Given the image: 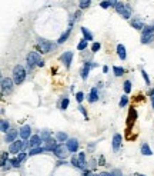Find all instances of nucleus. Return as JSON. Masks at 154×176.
Listing matches in <instances>:
<instances>
[{
  "mask_svg": "<svg viewBox=\"0 0 154 176\" xmlns=\"http://www.w3.org/2000/svg\"><path fill=\"white\" fill-rule=\"evenodd\" d=\"M38 67H43V66H44V60H43V59H41V60H40V62H38Z\"/></svg>",
  "mask_w": 154,
  "mask_h": 176,
  "instance_id": "47",
  "label": "nucleus"
},
{
  "mask_svg": "<svg viewBox=\"0 0 154 176\" xmlns=\"http://www.w3.org/2000/svg\"><path fill=\"white\" fill-rule=\"evenodd\" d=\"M16 85L14 80L10 78H3L1 79V93L3 95H9L13 92V86Z\"/></svg>",
  "mask_w": 154,
  "mask_h": 176,
  "instance_id": "4",
  "label": "nucleus"
},
{
  "mask_svg": "<svg viewBox=\"0 0 154 176\" xmlns=\"http://www.w3.org/2000/svg\"><path fill=\"white\" fill-rule=\"evenodd\" d=\"M0 131L3 132V133H7V132L10 131V123H9V120L3 119V120L0 122Z\"/></svg>",
  "mask_w": 154,
  "mask_h": 176,
  "instance_id": "23",
  "label": "nucleus"
},
{
  "mask_svg": "<svg viewBox=\"0 0 154 176\" xmlns=\"http://www.w3.org/2000/svg\"><path fill=\"white\" fill-rule=\"evenodd\" d=\"M7 160H9V153L3 150V152H1V159H0V163H1V168H4V166H6Z\"/></svg>",
  "mask_w": 154,
  "mask_h": 176,
  "instance_id": "30",
  "label": "nucleus"
},
{
  "mask_svg": "<svg viewBox=\"0 0 154 176\" xmlns=\"http://www.w3.org/2000/svg\"><path fill=\"white\" fill-rule=\"evenodd\" d=\"M70 33H71V27H69V29H67V30H66V32H64L63 34H61V36L58 37V40H57V43H58V45H61V43H64V42L67 40V37L70 36Z\"/></svg>",
  "mask_w": 154,
  "mask_h": 176,
  "instance_id": "25",
  "label": "nucleus"
},
{
  "mask_svg": "<svg viewBox=\"0 0 154 176\" xmlns=\"http://www.w3.org/2000/svg\"><path fill=\"white\" fill-rule=\"evenodd\" d=\"M110 176H123V173H121V170L120 169H114V170L110 172Z\"/></svg>",
  "mask_w": 154,
  "mask_h": 176,
  "instance_id": "44",
  "label": "nucleus"
},
{
  "mask_svg": "<svg viewBox=\"0 0 154 176\" xmlns=\"http://www.w3.org/2000/svg\"><path fill=\"white\" fill-rule=\"evenodd\" d=\"M151 103H153V107H154V96L151 98Z\"/></svg>",
  "mask_w": 154,
  "mask_h": 176,
  "instance_id": "51",
  "label": "nucleus"
},
{
  "mask_svg": "<svg viewBox=\"0 0 154 176\" xmlns=\"http://www.w3.org/2000/svg\"><path fill=\"white\" fill-rule=\"evenodd\" d=\"M56 139H57L58 143H63V142H67V140H69V136H67V133H64V132H58V133H56Z\"/></svg>",
  "mask_w": 154,
  "mask_h": 176,
  "instance_id": "24",
  "label": "nucleus"
},
{
  "mask_svg": "<svg viewBox=\"0 0 154 176\" xmlns=\"http://www.w3.org/2000/svg\"><path fill=\"white\" fill-rule=\"evenodd\" d=\"M134 176H146V175H141V173H135Z\"/></svg>",
  "mask_w": 154,
  "mask_h": 176,
  "instance_id": "50",
  "label": "nucleus"
},
{
  "mask_svg": "<svg viewBox=\"0 0 154 176\" xmlns=\"http://www.w3.org/2000/svg\"><path fill=\"white\" fill-rule=\"evenodd\" d=\"M87 45H89V40H86V39H83L78 45H77V50H84V49H87Z\"/></svg>",
  "mask_w": 154,
  "mask_h": 176,
  "instance_id": "34",
  "label": "nucleus"
},
{
  "mask_svg": "<svg viewBox=\"0 0 154 176\" xmlns=\"http://www.w3.org/2000/svg\"><path fill=\"white\" fill-rule=\"evenodd\" d=\"M91 4V0H78V9L84 10V9H89Z\"/></svg>",
  "mask_w": 154,
  "mask_h": 176,
  "instance_id": "27",
  "label": "nucleus"
},
{
  "mask_svg": "<svg viewBox=\"0 0 154 176\" xmlns=\"http://www.w3.org/2000/svg\"><path fill=\"white\" fill-rule=\"evenodd\" d=\"M103 72L107 73V72H109V67H107V66H104V67H103Z\"/></svg>",
  "mask_w": 154,
  "mask_h": 176,
  "instance_id": "49",
  "label": "nucleus"
},
{
  "mask_svg": "<svg viewBox=\"0 0 154 176\" xmlns=\"http://www.w3.org/2000/svg\"><path fill=\"white\" fill-rule=\"evenodd\" d=\"M27 156H29V153H26L24 150H23V152H20V153H19V155H17L16 157H17V160H19L20 163H21V162H23V160H24V159H26Z\"/></svg>",
  "mask_w": 154,
  "mask_h": 176,
  "instance_id": "38",
  "label": "nucleus"
},
{
  "mask_svg": "<svg viewBox=\"0 0 154 176\" xmlns=\"http://www.w3.org/2000/svg\"><path fill=\"white\" fill-rule=\"evenodd\" d=\"M60 62H63L64 63V66L69 69L70 67V65H71V62H73V52H64L61 56H60Z\"/></svg>",
  "mask_w": 154,
  "mask_h": 176,
  "instance_id": "10",
  "label": "nucleus"
},
{
  "mask_svg": "<svg viewBox=\"0 0 154 176\" xmlns=\"http://www.w3.org/2000/svg\"><path fill=\"white\" fill-rule=\"evenodd\" d=\"M40 60H41V57H40L38 52H30L27 54V70H29V72L33 70V67L37 66Z\"/></svg>",
  "mask_w": 154,
  "mask_h": 176,
  "instance_id": "2",
  "label": "nucleus"
},
{
  "mask_svg": "<svg viewBox=\"0 0 154 176\" xmlns=\"http://www.w3.org/2000/svg\"><path fill=\"white\" fill-rule=\"evenodd\" d=\"M109 1H110V4H111V6H113V7H114L115 4H117V3H118L117 0H109Z\"/></svg>",
  "mask_w": 154,
  "mask_h": 176,
  "instance_id": "46",
  "label": "nucleus"
},
{
  "mask_svg": "<svg viewBox=\"0 0 154 176\" xmlns=\"http://www.w3.org/2000/svg\"><path fill=\"white\" fill-rule=\"evenodd\" d=\"M19 136V132L14 131V129H10V131L6 133V136H4V142L6 143H13L14 140H17L16 137Z\"/></svg>",
  "mask_w": 154,
  "mask_h": 176,
  "instance_id": "13",
  "label": "nucleus"
},
{
  "mask_svg": "<svg viewBox=\"0 0 154 176\" xmlns=\"http://www.w3.org/2000/svg\"><path fill=\"white\" fill-rule=\"evenodd\" d=\"M110 6H111V4H110L109 0H103V1H100V7H101V9H109Z\"/></svg>",
  "mask_w": 154,
  "mask_h": 176,
  "instance_id": "43",
  "label": "nucleus"
},
{
  "mask_svg": "<svg viewBox=\"0 0 154 176\" xmlns=\"http://www.w3.org/2000/svg\"><path fill=\"white\" fill-rule=\"evenodd\" d=\"M130 25L134 27L135 30H143L144 29V20L137 16V17H133V19L130 20Z\"/></svg>",
  "mask_w": 154,
  "mask_h": 176,
  "instance_id": "12",
  "label": "nucleus"
},
{
  "mask_svg": "<svg viewBox=\"0 0 154 176\" xmlns=\"http://www.w3.org/2000/svg\"><path fill=\"white\" fill-rule=\"evenodd\" d=\"M148 96H150V98H153V96H154V89H151V90H150V93H148Z\"/></svg>",
  "mask_w": 154,
  "mask_h": 176,
  "instance_id": "48",
  "label": "nucleus"
},
{
  "mask_svg": "<svg viewBox=\"0 0 154 176\" xmlns=\"http://www.w3.org/2000/svg\"><path fill=\"white\" fill-rule=\"evenodd\" d=\"M141 33H143V34H151V33H154V23L148 25V26H144V29L141 30Z\"/></svg>",
  "mask_w": 154,
  "mask_h": 176,
  "instance_id": "29",
  "label": "nucleus"
},
{
  "mask_svg": "<svg viewBox=\"0 0 154 176\" xmlns=\"http://www.w3.org/2000/svg\"><path fill=\"white\" fill-rule=\"evenodd\" d=\"M70 163L74 166V168H78V169H83V166H81V163H80V159H78V156H76V153L71 156V160Z\"/></svg>",
  "mask_w": 154,
  "mask_h": 176,
  "instance_id": "26",
  "label": "nucleus"
},
{
  "mask_svg": "<svg viewBox=\"0 0 154 176\" xmlns=\"http://www.w3.org/2000/svg\"><path fill=\"white\" fill-rule=\"evenodd\" d=\"M128 103V98L127 95H123L121 98H120V102H118V104H120V107H126Z\"/></svg>",
  "mask_w": 154,
  "mask_h": 176,
  "instance_id": "35",
  "label": "nucleus"
},
{
  "mask_svg": "<svg viewBox=\"0 0 154 176\" xmlns=\"http://www.w3.org/2000/svg\"><path fill=\"white\" fill-rule=\"evenodd\" d=\"M41 137L40 135H32V137L29 139V142H27V146L32 149V148H38V146H41Z\"/></svg>",
  "mask_w": 154,
  "mask_h": 176,
  "instance_id": "9",
  "label": "nucleus"
},
{
  "mask_svg": "<svg viewBox=\"0 0 154 176\" xmlns=\"http://www.w3.org/2000/svg\"><path fill=\"white\" fill-rule=\"evenodd\" d=\"M100 1H103V0H100Z\"/></svg>",
  "mask_w": 154,
  "mask_h": 176,
  "instance_id": "52",
  "label": "nucleus"
},
{
  "mask_svg": "<svg viewBox=\"0 0 154 176\" xmlns=\"http://www.w3.org/2000/svg\"><path fill=\"white\" fill-rule=\"evenodd\" d=\"M26 75H27V72L21 65H16L13 67V80H14L16 85H21L24 82Z\"/></svg>",
  "mask_w": 154,
  "mask_h": 176,
  "instance_id": "1",
  "label": "nucleus"
},
{
  "mask_svg": "<svg viewBox=\"0 0 154 176\" xmlns=\"http://www.w3.org/2000/svg\"><path fill=\"white\" fill-rule=\"evenodd\" d=\"M77 109H78V110L83 113L84 119H89V113H87V110H86V107H84L83 104H78V106H77Z\"/></svg>",
  "mask_w": 154,
  "mask_h": 176,
  "instance_id": "39",
  "label": "nucleus"
},
{
  "mask_svg": "<svg viewBox=\"0 0 154 176\" xmlns=\"http://www.w3.org/2000/svg\"><path fill=\"white\" fill-rule=\"evenodd\" d=\"M131 13H133V10H131V6H130V4H126V6H124V9H123V10H121V12H120L118 14H121L123 19L128 20L130 17H131Z\"/></svg>",
  "mask_w": 154,
  "mask_h": 176,
  "instance_id": "17",
  "label": "nucleus"
},
{
  "mask_svg": "<svg viewBox=\"0 0 154 176\" xmlns=\"http://www.w3.org/2000/svg\"><path fill=\"white\" fill-rule=\"evenodd\" d=\"M124 67H120V66H113V73H114V76H117V78H120V76H123L124 75Z\"/></svg>",
  "mask_w": 154,
  "mask_h": 176,
  "instance_id": "28",
  "label": "nucleus"
},
{
  "mask_svg": "<svg viewBox=\"0 0 154 176\" xmlns=\"http://www.w3.org/2000/svg\"><path fill=\"white\" fill-rule=\"evenodd\" d=\"M123 89H124V93L128 95V93L131 92V89H133V87H131V82H130V80H126V82L123 83Z\"/></svg>",
  "mask_w": 154,
  "mask_h": 176,
  "instance_id": "31",
  "label": "nucleus"
},
{
  "mask_svg": "<svg viewBox=\"0 0 154 176\" xmlns=\"http://www.w3.org/2000/svg\"><path fill=\"white\" fill-rule=\"evenodd\" d=\"M69 103H70L69 98H63L61 102H60V109H61V110H66V109L69 107Z\"/></svg>",
  "mask_w": 154,
  "mask_h": 176,
  "instance_id": "33",
  "label": "nucleus"
},
{
  "mask_svg": "<svg viewBox=\"0 0 154 176\" xmlns=\"http://www.w3.org/2000/svg\"><path fill=\"white\" fill-rule=\"evenodd\" d=\"M44 149H46V152H53V150L57 148V139H49L47 142H44Z\"/></svg>",
  "mask_w": 154,
  "mask_h": 176,
  "instance_id": "15",
  "label": "nucleus"
},
{
  "mask_svg": "<svg viewBox=\"0 0 154 176\" xmlns=\"http://www.w3.org/2000/svg\"><path fill=\"white\" fill-rule=\"evenodd\" d=\"M10 163H12L13 168H19V166H20V162L17 160V157H13L12 160H10Z\"/></svg>",
  "mask_w": 154,
  "mask_h": 176,
  "instance_id": "45",
  "label": "nucleus"
},
{
  "mask_svg": "<svg viewBox=\"0 0 154 176\" xmlns=\"http://www.w3.org/2000/svg\"><path fill=\"white\" fill-rule=\"evenodd\" d=\"M87 100H89L90 103H94L98 100V89L97 87H93L91 90H90V95L87 96Z\"/></svg>",
  "mask_w": 154,
  "mask_h": 176,
  "instance_id": "16",
  "label": "nucleus"
},
{
  "mask_svg": "<svg viewBox=\"0 0 154 176\" xmlns=\"http://www.w3.org/2000/svg\"><path fill=\"white\" fill-rule=\"evenodd\" d=\"M46 152L44 146H38V148H32V149L29 150V156H36V155H40V153H43Z\"/></svg>",
  "mask_w": 154,
  "mask_h": 176,
  "instance_id": "20",
  "label": "nucleus"
},
{
  "mask_svg": "<svg viewBox=\"0 0 154 176\" xmlns=\"http://www.w3.org/2000/svg\"><path fill=\"white\" fill-rule=\"evenodd\" d=\"M66 146H67L69 152L76 153L77 150H78V140H77V139H69V140L66 142Z\"/></svg>",
  "mask_w": 154,
  "mask_h": 176,
  "instance_id": "14",
  "label": "nucleus"
},
{
  "mask_svg": "<svg viewBox=\"0 0 154 176\" xmlns=\"http://www.w3.org/2000/svg\"><path fill=\"white\" fill-rule=\"evenodd\" d=\"M141 153H143L144 156H151V155H153V150H151V148H150V146H148V143H146V142L141 145Z\"/></svg>",
  "mask_w": 154,
  "mask_h": 176,
  "instance_id": "21",
  "label": "nucleus"
},
{
  "mask_svg": "<svg viewBox=\"0 0 154 176\" xmlns=\"http://www.w3.org/2000/svg\"><path fill=\"white\" fill-rule=\"evenodd\" d=\"M19 135H20V137H21V140H29V139L32 137V128H30L29 125L20 128Z\"/></svg>",
  "mask_w": 154,
  "mask_h": 176,
  "instance_id": "8",
  "label": "nucleus"
},
{
  "mask_svg": "<svg viewBox=\"0 0 154 176\" xmlns=\"http://www.w3.org/2000/svg\"><path fill=\"white\" fill-rule=\"evenodd\" d=\"M67 152H69V149H67V146H64V143H58L57 148L53 150V153L56 155V157H57V159H66V156H67Z\"/></svg>",
  "mask_w": 154,
  "mask_h": 176,
  "instance_id": "6",
  "label": "nucleus"
},
{
  "mask_svg": "<svg viewBox=\"0 0 154 176\" xmlns=\"http://www.w3.org/2000/svg\"><path fill=\"white\" fill-rule=\"evenodd\" d=\"M121 142H123V137L120 133H115L113 136V140H111V146H113V150L114 152H118L120 148H121Z\"/></svg>",
  "mask_w": 154,
  "mask_h": 176,
  "instance_id": "11",
  "label": "nucleus"
},
{
  "mask_svg": "<svg viewBox=\"0 0 154 176\" xmlns=\"http://www.w3.org/2000/svg\"><path fill=\"white\" fill-rule=\"evenodd\" d=\"M101 49V45H100V42H94L93 45H91V52L93 53H97L98 50Z\"/></svg>",
  "mask_w": 154,
  "mask_h": 176,
  "instance_id": "36",
  "label": "nucleus"
},
{
  "mask_svg": "<svg viewBox=\"0 0 154 176\" xmlns=\"http://www.w3.org/2000/svg\"><path fill=\"white\" fill-rule=\"evenodd\" d=\"M26 148H29L26 140H14V142L10 143V146H9V152H10V153H20V152H23Z\"/></svg>",
  "mask_w": 154,
  "mask_h": 176,
  "instance_id": "3",
  "label": "nucleus"
},
{
  "mask_svg": "<svg viewBox=\"0 0 154 176\" xmlns=\"http://www.w3.org/2000/svg\"><path fill=\"white\" fill-rule=\"evenodd\" d=\"M96 63H91V62H86L83 66V69H81V72H80V76H81V79L83 80H87V78H89V73H90V69L91 67H96Z\"/></svg>",
  "mask_w": 154,
  "mask_h": 176,
  "instance_id": "7",
  "label": "nucleus"
},
{
  "mask_svg": "<svg viewBox=\"0 0 154 176\" xmlns=\"http://www.w3.org/2000/svg\"><path fill=\"white\" fill-rule=\"evenodd\" d=\"M37 43H38V47H40V52L41 53H49L56 47V45L53 42H49V40H46V39H38Z\"/></svg>",
  "mask_w": 154,
  "mask_h": 176,
  "instance_id": "5",
  "label": "nucleus"
},
{
  "mask_svg": "<svg viewBox=\"0 0 154 176\" xmlns=\"http://www.w3.org/2000/svg\"><path fill=\"white\" fill-rule=\"evenodd\" d=\"M141 76H143V79H144V82H146V85H150L151 83V80H150V78H148V75H147V72L144 70V69H141Z\"/></svg>",
  "mask_w": 154,
  "mask_h": 176,
  "instance_id": "37",
  "label": "nucleus"
},
{
  "mask_svg": "<svg viewBox=\"0 0 154 176\" xmlns=\"http://www.w3.org/2000/svg\"><path fill=\"white\" fill-rule=\"evenodd\" d=\"M77 156H78V159H80V163H81V166H83V169H84V165H86V153H84V152H80Z\"/></svg>",
  "mask_w": 154,
  "mask_h": 176,
  "instance_id": "40",
  "label": "nucleus"
},
{
  "mask_svg": "<svg viewBox=\"0 0 154 176\" xmlns=\"http://www.w3.org/2000/svg\"><path fill=\"white\" fill-rule=\"evenodd\" d=\"M151 42H154V33H151V34H143L141 36V43L143 45H150Z\"/></svg>",
  "mask_w": 154,
  "mask_h": 176,
  "instance_id": "22",
  "label": "nucleus"
},
{
  "mask_svg": "<svg viewBox=\"0 0 154 176\" xmlns=\"http://www.w3.org/2000/svg\"><path fill=\"white\" fill-rule=\"evenodd\" d=\"M76 100L78 102V104H81V102L84 100V93L83 92H77L76 93Z\"/></svg>",
  "mask_w": 154,
  "mask_h": 176,
  "instance_id": "41",
  "label": "nucleus"
},
{
  "mask_svg": "<svg viewBox=\"0 0 154 176\" xmlns=\"http://www.w3.org/2000/svg\"><path fill=\"white\" fill-rule=\"evenodd\" d=\"M124 6H126V3H121V1H118V3H117V4L114 6L115 12H117V13H120V12L123 10V9H124Z\"/></svg>",
  "mask_w": 154,
  "mask_h": 176,
  "instance_id": "42",
  "label": "nucleus"
},
{
  "mask_svg": "<svg viewBox=\"0 0 154 176\" xmlns=\"http://www.w3.org/2000/svg\"><path fill=\"white\" fill-rule=\"evenodd\" d=\"M40 137H41L43 142H47L49 139H51V133L49 131H43L41 133H40Z\"/></svg>",
  "mask_w": 154,
  "mask_h": 176,
  "instance_id": "32",
  "label": "nucleus"
},
{
  "mask_svg": "<svg viewBox=\"0 0 154 176\" xmlns=\"http://www.w3.org/2000/svg\"><path fill=\"white\" fill-rule=\"evenodd\" d=\"M80 30H81V33H83V37L86 40H89V42H91V40L94 39V36H93V33L90 32L89 29H87V27H80Z\"/></svg>",
  "mask_w": 154,
  "mask_h": 176,
  "instance_id": "19",
  "label": "nucleus"
},
{
  "mask_svg": "<svg viewBox=\"0 0 154 176\" xmlns=\"http://www.w3.org/2000/svg\"><path fill=\"white\" fill-rule=\"evenodd\" d=\"M117 54H118V57L121 59V60H126V59H127V52H126L124 45H117Z\"/></svg>",
  "mask_w": 154,
  "mask_h": 176,
  "instance_id": "18",
  "label": "nucleus"
}]
</instances>
